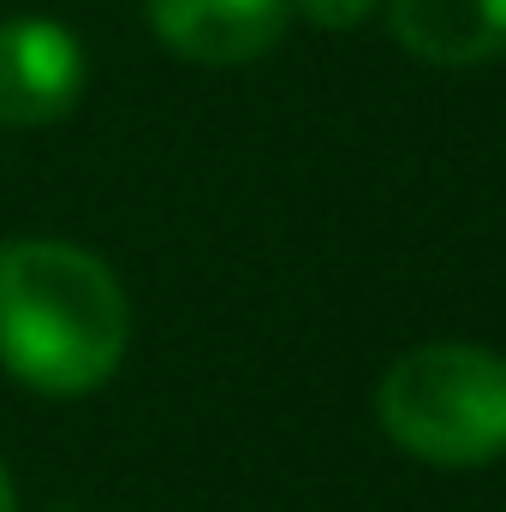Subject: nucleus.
Wrapping results in <instances>:
<instances>
[{"label": "nucleus", "instance_id": "obj_1", "mask_svg": "<svg viewBox=\"0 0 506 512\" xmlns=\"http://www.w3.org/2000/svg\"><path fill=\"white\" fill-rule=\"evenodd\" d=\"M131 310L120 274L66 239L0 245V364L36 393H96L120 370Z\"/></svg>", "mask_w": 506, "mask_h": 512}, {"label": "nucleus", "instance_id": "obj_2", "mask_svg": "<svg viewBox=\"0 0 506 512\" xmlns=\"http://www.w3.org/2000/svg\"><path fill=\"white\" fill-rule=\"evenodd\" d=\"M376 417L387 441L423 465H495L506 459V358L465 340L417 346L381 376Z\"/></svg>", "mask_w": 506, "mask_h": 512}, {"label": "nucleus", "instance_id": "obj_3", "mask_svg": "<svg viewBox=\"0 0 506 512\" xmlns=\"http://www.w3.org/2000/svg\"><path fill=\"white\" fill-rule=\"evenodd\" d=\"M84 42L54 18L0 24V126H54L84 96Z\"/></svg>", "mask_w": 506, "mask_h": 512}, {"label": "nucleus", "instance_id": "obj_4", "mask_svg": "<svg viewBox=\"0 0 506 512\" xmlns=\"http://www.w3.org/2000/svg\"><path fill=\"white\" fill-rule=\"evenodd\" d=\"M143 12L155 42L191 66H251L292 24V0H143Z\"/></svg>", "mask_w": 506, "mask_h": 512}, {"label": "nucleus", "instance_id": "obj_5", "mask_svg": "<svg viewBox=\"0 0 506 512\" xmlns=\"http://www.w3.org/2000/svg\"><path fill=\"white\" fill-rule=\"evenodd\" d=\"M399 48L423 66H489L506 54V0H387Z\"/></svg>", "mask_w": 506, "mask_h": 512}, {"label": "nucleus", "instance_id": "obj_6", "mask_svg": "<svg viewBox=\"0 0 506 512\" xmlns=\"http://www.w3.org/2000/svg\"><path fill=\"white\" fill-rule=\"evenodd\" d=\"M381 0H292V12H304L316 30H358L376 18Z\"/></svg>", "mask_w": 506, "mask_h": 512}, {"label": "nucleus", "instance_id": "obj_7", "mask_svg": "<svg viewBox=\"0 0 506 512\" xmlns=\"http://www.w3.org/2000/svg\"><path fill=\"white\" fill-rule=\"evenodd\" d=\"M0 512H18V495H12V477H6V465H0Z\"/></svg>", "mask_w": 506, "mask_h": 512}]
</instances>
